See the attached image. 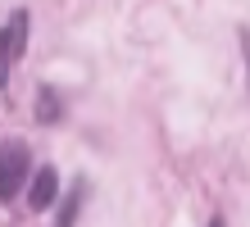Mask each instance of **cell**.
I'll list each match as a JSON object with an SVG mask.
<instances>
[{
  "mask_svg": "<svg viewBox=\"0 0 250 227\" xmlns=\"http://www.w3.org/2000/svg\"><path fill=\"white\" fill-rule=\"evenodd\" d=\"M55 195H60V177H55V168H41L37 182H32V195H27V205H32V209H50Z\"/></svg>",
  "mask_w": 250,
  "mask_h": 227,
  "instance_id": "cell-3",
  "label": "cell"
},
{
  "mask_svg": "<svg viewBox=\"0 0 250 227\" xmlns=\"http://www.w3.org/2000/svg\"><path fill=\"white\" fill-rule=\"evenodd\" d=\"M23 41H27V14H14L5 23V32H0V91L9 82V64L23 55Z\"/></svg>",
  "mask_w": 250,
  "mask_h": 227,
  "instance_id": "cell-1",
  "label": "cell"
},
{
  "mask_svg": "<svg viewBox=\"0 0 250 227\" xmlns=\"http://www.w3.org/2000/svg\"><path fill=\"white\" fill-rule=\"evenodd\" d=\"M23 177H27V150L14 145L0 155V200H14V191H23Z\"/></svg>",
  "mask_w": 250,
  "mask_h": 227,
  "instance_id": "cell-2",
  "label": "cell"
},
{
  "mask_svg": "<svg viewBox=\"0 0 250 227\" xmlns=\"http://www.w3.org/2000/svg\"><path fill=\"white\" fill-rule=\"evenodd\" d=\"M246 59H250V32H246Z\"/></svg>",
  "mask_w": 250,
  "mask_h": 227,
  "instance_id": "cell-4",
  "label": "cell"
}]
</instances>
